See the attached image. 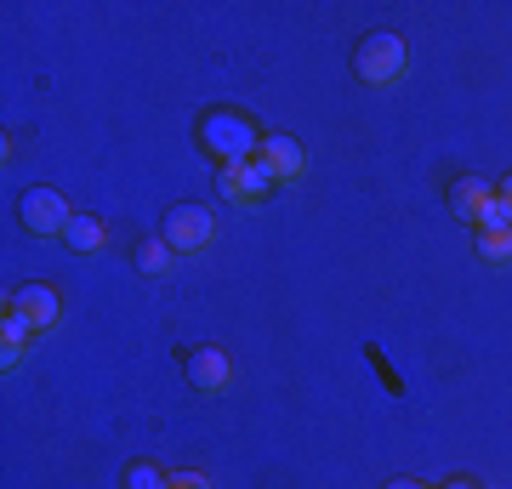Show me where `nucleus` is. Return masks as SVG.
<instances>
[{"label": "nucleus", "instance_id": "1", "mask_svg": "<svg viewBox=\"0 0 512 489\" xmlns=\"http://www.w3.org/2000/svg\"><path fill=\"white\" fill-rule=\"evenodd\" d=\"M194 137H200V148L217 165H245L262 154V131H256L251 114H239V109H205L194 120Z\"/></svg>", "mask_w": 512, "mask_h": 489}, {"label": "nucleus", "instance_id": "2", "mask_svg": "<svg viewBox=\"0 0 512 489\" xmlns=\"http://www.w3.org/2000/svg\"><path fill=\"white\" fill-rule=\"evenodd\" d=\"M404 63H410V52H404V40L393 29H370L353 46V80H365V86H393Z\"/></svg>", "mask_w": 512, "mask_h": 489}, {"label": "nucleus", "instance_id": "3", "mask_svg": "<svg viewBox=\"0 0 512 489\" xmlns=\"http://www.w3.org/2000/svg\"><path fill=\"white\" fill-rule=\"evenodd\" d=\"M18 217H23V228L35 239H63L69 234V222H74V205L57 194V188H29L18 200Z\"/></svg>", "mask_w": 512, "mask_h": 489}, {"label": "nucleus", "instance_id": "4", "mask_svg": "<svg viewBox=\"0 0 512 489\" xmlns=\"http://www.w3.org/2000/svg\"><path fill=\"white\" fill-rule=\"evenodd\" d=\"M211 234H217V217H211L205 205H171V211H165V222H160V239L177 256L205 251V245H211Z\"/></svg>", "mask_w": 512, "mask_h": 489}, {"label": "nucleus", "instance_id": "5", "mask_svg": "<svg viewBox=\"0 0 512 489\" xmlns=\"http://www.w3.org/2000/svg\"><path fill=\"white\" fill-rule=\"evenodd\" d=\"M217 194L228 205H262L274 194V171L262 160H245V165H222L217 171Z\"/></svg>", "mask_w": 512, "mask_h": 489}, {"label": "nucleus", "instance_id": "6", "mask_svg": "<svg viewBox=\"0 0 512 489\" xmlns=\"http://www.w3.org/2000/svg\"><path fill=\"white\" fill-rule=\"evenodd\" d=\"M6 302H12V308H18L35 330H52L57 319H63V296H57L52 285H18Z\"/></svg>", "mask_w": 512, "mask_h": 489}, {"label": "nucleus", "instance_id": "7", "mask_svg": "<svg viewBox=\"0 0 512 489\" xmlns=\"http://www.w3.org/2000/svg\"><path fill=\"white\" fill-rule=\"evenodd\" d=\"M183 370H188V381H194L200 393H222V387L234 381V364H228L222 347H194V353L183 359Z\"/></svg>", "mask_w": 512, "mask_h": 489}, {"label": "nucleus", "instance_id": "8", "mask_svg": "<svg viewBox=\"0 0 512 489\" xmlns=\"http://www.w3.org/2000/svg\"><path fill=\"white\" fill-rule=\"evenodd\" d=\"M256 160L274 171V182H296L302 171H308V154H302V143H296V137H285V131L262 137V154H256Z\"/></svg>", "mask_w": 512, "mask_h": 489}, {"label": "nucleus", "instance_id": "9", "mask_svg": "<svg viewBox=\"0 0 512 489\" xmlns=\"http://www.w3.org/2000/svg\"><path fill=\"white\" fill-rule=\"evenodd\" d=\"M490 200H495V188L484 177H456V182H450V211H456V217H467V222H473Z\"/></svg>", "mask_w": 512, "mask_h": 489}, {"label": "nucleus", "instance_id": "10", "mask_svg": "<svg viewBox=\"0 0 512 489\" xmlns=\"http://www.w3.org/2000/svg\"><path fill=\"white\" fill-rule=\"evenodd\" d=\"M29 336H35V325H29V319L6 302V313H0V364H6V370L23 359V342H29Z\"/></svg>", "mask_w": 512, "mask_h": 489}, {"label": "nucleus", "instance_id": "11", "mask_svg": "<svg viewBox=\"0 0 512 489\" xmlns=\"http://www.w3.org/2000/svg\"><path fill=\"white\" fill-rule=\"evenodd\" d=\"M63 245H69V251H103V245H109V228H103V217H92V211H74Z\"/></svg>", "mask_w": 512, "mask_h": 489}, {"label": "nucleus", "instance_id": "12", "mask_svg": "<svg viewBox=\"0 0 512 489\" xmlns=\"http://www.w3.org/2000/svg\"><path fill=\"white\" fill-rule=\"evenodd\" d=\"M171 256H177V251H171L165 239H143V245H137V268L160 279V273H171Z\"/></svg>", "mask_w": 512, "mask_h": 489}, {"label": "nucleus", "instance_id": "13", "mask_svg": "<svg viewBox=\"0 0 512 489\" xmlns=\"http://www.w3.org/2000/svg\"><path fill=\"white\" fill-rule=\"evenodd\" d=\"M473 228H478V234H512V211L501 205V194H495V200L473 217Z\"/></svg>", "mask_w": 512, "mask_h": 489}, {"label": "nucleus", "instance_id": "14", "mask_svg": "<svg viewBox=\"0 0 512 489\" xmlns=\"http://www.w3.org/2000/svg\"><path fill=\"white\" fill-rule=\"evenodd\" d=\"M126 489H171V478H165L154 461H131V467H126Z\"/></svg>", "mask_w": 512, "mask_h": 489}, {"label": "nucleus", "instance_id": "15", "mask_svg": "<svg viewBox=\"0 0 512 489\" xmlns=\"http://www.w3.org/2000/svg\"><path fill=\"white\" fill-rule=\"evenodd\" d=\"M478 256L484 262H512V234H478Z\"/></svg>", "mask_w": 512, "mask_h": 489}, {"label": "nucleus", "instance_id": "16", "mask_svg": "<svg viewBox=\"0 0 512 489\" xmlns=\"http://www.w3.org/2000/svg\"><path fill=\"white\" fill-rule=\"evenodd\" d=\"M171 489H211V478L205 472H188V478H171Z\"/></svg>", "mask_w": 512, "mask_h": 489}, {"label": "nucleus", "instance_id": "17", "mask_svg": "<svg viewBox=\"0 0 512 489\" xmlns=\"http://www.w3.org/2000/svg\"><path fill=\"white\" fill-rule=\"evenodd\" d=\"M495 194H501V205H507V211H512V171H507V177H501V188H495Z\"/></svg>", "mask_w": 512, "mask_h": 489}, {"label": "nucleus", "instance_id": "18", "mask_svg": "<svg viewBox=\"0 0 512 489\" xmlns=\"http://www.w3.org/2000/svg\"><path fill=\"white\" fill-rule=\"evenodd\" d=\"M387 489H433V484H416V478H393Z\"/></svg>", "mask_w": 512, "mask_h": 489}, {"label": "nucleus", "instance_id": "19", "mask_svg": "<svg viewBox=\"0 0 512 489\" xmlns=\"http://www.w3.org/2000/svg\"><path fill=\"white\" fill-rule=\"evenodd\" d=\"M444 489H478V484H473V478H450Z\"/></svg>", "mask_w": 512, "mask_h": 489}]
</instances>
